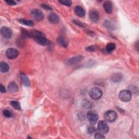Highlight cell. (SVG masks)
Returning <instances> with one entry per match:
<instances>
[{
	"label": "cell",
	"instance_id": "obj_1",
	"mask_svg": "<svg viewBox=\"0 0 139 139\" xmlns=\"http://www.w3.org/2000/svg\"><path fill=\"white\" fill-rule=\"evenodd\" d=\"M31 38L34 39L38 44L42 46H48L50 45L51 41L45 38L44 35L41 32L37 30H32L30 31Z\"/></svg>",
	"mask_w": 139,
	"mask_h": 139
},
{
	"label": "cell",
	"instance_id": "obj_2",
	"mask_svg": "<svg viewBox=\"0 0 139 139\" xmlns=\"http://www.w3.org/2000/svg\"><path fill=\"white\" fill-rule=\"evenodd\" d=\"M132 92L129 90H122L118 94V97L120 100L125 102L130 101L132 98Z\"/></svg>",
	"mask_w": 139,
	"mask_h": 139
},
{
	"label": "cell",
	"instance_id": "obj_3",
	"mask_svg": "<svg viewBox=\"0 0 139 139\" xmlns=\"http://www.w3.org/2000/svg\"><path fill=\"white\" fill-rule=\"evenodd\" d=\"M89 93L90 97L94 100H98L100 99L103 95L102 91L98 88H92L89 91Z\"/></svg>",
	"mask_w": 139,
	"mask_h": 139
},
{
	"label": "cell",
	"instance_id": "obj_4",
	"mask_svg": "<svg viewBox=\"0 0 139 139\" xmlns=\"http://www.w3.org/2000/svg\"><path fill=\"white\" fill-rule=\"evenodd\" d=\"M105 120L109 122H113L117 118V113L114 110H109L106 112L104 115Z\"/></svg>",
	"mask_w": 139,
	"mask_h": 139
},
{
	"label": "cell",
	"instance_id": "obj_5",
	"mask_svg": "<svg viewBox=\"0 0 139 139\" xmlns=\"http://www.w3.org/2000/svg\"><path fill=\"white\" fill-rule=\"evenodd\" d=\"M97 129L100 133L103 134H106L108 133L109 130V127L106 122L104 121H100L97 126Z\"/></svg>",
	"mask_w": 139,
	"mask_h": 139
},
{
	"label": "cell",
	"instance_id": "obj_6",
	"mask_svg": "<svg viewBox=\"0 0 139 139\" xmlns=\"http://www.w3.org/2000/svg\"><path fill=\"white\" fill-rule=\"evenodd\" d=\"M31 15L34 19L36 21H41L44 18V14L43 12L38 9H34L31 12Z\"/></svg>",
	"mask_w": 139,
	"mask_h": 139
},
{
	"label": "cell",
	"instance_id": "obj_7",
	"mask_svg": "<svg viewBox=\"0 0 139 139\" xmlns=\"http://www.w3.org/2000/svg\"><path fill=\"white\" fill-rule=\"evenodd\" d=\"M87 119L91 125H94L98 120V115L93 111H89L87 113Z\"/></svg>",
	"mask_w": 139,
	"mask_h": 139
},
{
	"label": "cell",
	"instance_id": "obj_8",
	"mask_svg": "<svg viewBox=\"0 0 139 139\" xmlns=\"http://www.w3.org/2000/svg\"><path fill=\"white\" fill-rule=\"evenodd\" d=\"M6 55L7 57L10 59H16L19 56V51L14 48H10L7 50Z\"/></svg>",
	"mask_w": 139,
	"mask_h": 139
},
{
	"label": "cell",
	"instance_id": "obj_9",
	"mask_svg": "<svg viewBox=\"0 0 139 139\" xmlns=\"http://www.w3.org/2000/svg\"><path fill=\"white\" fill-rule=\"evenodd\" d=\"M1 33L3 37L6 39H9L12 36V31L6 26H3L1 28Z\"/></svg>",
	"mask_w": 139,
	"mask_h": 139
},
{
	"label": "cell",
	"instance_id": "obj_10",
	"mask_svg": "<svg viewBox=\"0 0 139 139\" xmlns=\"http://www.w3.org/2000/svg\"><path fill=\"white\" fill-rule=\"evenodd\" d=\"M83 59V57L81 56H77L72 57L68 59L66 62V64L68 65H73L76 64L81 62V60Z\"/></svg>",
	"mask_w": 139,
	"mask_h": 139
},
{
	"label": "cell",
	"instance_id": "obj_11",
	"mask_svg": "<svg viewBox=\"0 0 139 139\" xmlns=\"http://www.w3.org/2000/svg\"><path fill=\"white\" fill-rule=\"evenodd\" d=\"M48 20L52 24H57L59 22V17L56 14L52 13H50L48 16Z\"/></svg>",
	"mask_w": 139,
	"mask_h": 139
},
{
	"label": "cell",
	"instance_id": "obj_12",
	"mask_svg": "<svg viewBox=\"0 0 139 139\" xmlns=\"http://www.w3.org/2000/svg\"><path fill=\"white\" fill-rule=\"evenodd\" d=\"M103 8L106 12L108 14H111L112 12V4L110 1H104L103 3Z\"/></svg>",
	"mask_w": 139,
	"mask_h": 139
},
{
	"label": "cell",
	"instance_id": "obj_13",
	"mask_svg": "<svg viewBox=\"0 0 139 139\" xmlns=\"http://www.w3.org/2000/svg\"><path fill=\"white\" fill-rule=\"evenodd\" d=\"M90 20L93 22H97L99 20V14L96 11H91L89 13Z\"/></svg>",
	"mask_w": 139,
	"mask_h": 139
},
{
	"label": "cell",
	"instance_id": "obj_14",
	"mask_svg": "<svg viewBox=\"0 0 139 139\" xmlns=\"http://www.w3.org/2000/svg\"><path fill=\"white\" fill-rule=\"evenodd\" d=\"M8 89L11 93H15L19 90V87L17 84L14 82H12L8 84Z\"/></svg>",
	"mask_w": 139,
	"mask_h": 139
},
{
	"label": "cell",
	"instance_id": "obj_15",
	"mask_svg": "<svg viewBox=\"0 0 139 139\" xmlns=\"http://www.w3.org/2000/svg\"><path fill=\"white\" fill-rule=\"evenodd\" d=\"M57 42L60 46L63 48H66L68 46V42L63 36H60L58 37L57 39Z\"/></svg>",
	"mask_w": 139,
	"mask_h": 139
},
{
	"label": "cell",
	"instance_id": "obj_16",
	"mask_svg": "<svg viewBox=\"0 0 139 139\" xmlns=\"http://www.w3.org/2000/svg\"><path fill=\"white\" fill-rule=\"evenodd\" d=\"M75 12L78 16L83 17L85 15V12L84 9L80 6H76L75 8Z\"/></svg>",
	"mask_w": 139,
	"mask_h": 139
},
{
	"label": "cell",
	"instance_id": "obj_17",
	"mask_svg": "<svg viewBox=\"0 0 139 139\" xmlns=\"http://www.w3.org/2000/svg\"><path fill=\"white\" fill-rule=\"evenodd\" d=\"M122 75H121V73H115L114 75H113L111 77V81L114 82V83H118L121 82L122 80Z\"/></svg>",
	"mask_w": 139,
	"mask_h": 139
},
{
	"label": "cell",
	"instance_id": "obj_18",
	"mask_svg": "<svg viewBox=\"0 0 139 139\" xmlns=\"http://www.w3.org/2000/svg\"><path fill=\"white\" fill-rule=\"evenodd\" d=\"M9 70V66L5 62H1L0 63V71L2 73L8 72Z\"/></svg>",
	"mask_w": 139,
	"mask_h": 139
},
{
	"label": "cell",
	"instance_id": "obj_19",
	"mask_svg": "<svg viewBox=\"0 0 139 139\" xmlns=\"http://www.w3.org/2000/svg\"><path fill=\"white\" fill-rule=\"evenodd\" d=\"M20 77H21V80L22 82V83L24 86H29L30 85V82L29 79L24 73H21Z\"/></svg>",
	"mask_w": 139,
	"mask_h": 139
},
{
	"label": "cell",
	"instance_id": "obj_20",
	"mask_svg": "<svg viewBox=\"0 0 139 139\" xmlns=\"http://www.w3.org/2000/svg\"><path fill=\"white\" fill-rule=\"evenodd\" d=\"M104 26L108 29H114L115 28V26L111 21L109 20H106L104 22Z\"/></svg>",
	"mask_w": 139,
	"mask_h": 139
},
{
	"label": "cell",
	"instance_id": "obj_21",
	"mask_svg": "<svg viewBox=\"0 0 139 139\" xmlns=\"http://www.w3.org/2000/svg\"><path fill=\"white\" fill-rule=\"evenodd\" d=\"M82 107L86 109H89L92 107V103L88 100H84L82 103Z\"/></svg>",
	"mask_w": 139,
	"mask_h": 139
},
{
	"label": "cell",
	"instance_id": "obj_22",
	"mask_svg": "<svg viewBox=\"0 0 139 139\" xmlns=\"http://www.w3.org/2000/svg\"><path fill=\"white\" fill-rule=\"evenodd\" d=\"M116 48V45L114 43L110 42L106 46V51L108 52H111L114 51Z\"/></svg>",
	"mask_w": 139,
	"mask_h": 139
},
{
	"label": "cell",
	"instance_id": "obj_23",
	"mask_svg": "<svg viewBox=\"0 0 139 139\" xmlns=\"http://www.w3.org/2000/svg\"><path fill=\"white\" fill-rule=\"evenodd\" d=\"M19 22L22 24L28 26H33L34 25V22L31 20H28L25 19H20L19 20Z\"/></svg>",
	"mask_w": 139,
	"mask_h": 139
},
{
	"label": "cell",
	"instance_id": "obj_24",
	"mask_svg": "<svg viewBox=\"0 0 139 139\" xmlns=\"http://www.w3.org/2000/svg\"><path fill=\"white\" fill-rule=\"evenodd\" d=\"M12 106L15 109V110H20L21 109V106L20 104L18 101H12L11 102Z\"/></svg>",
	"mask_w": 139,
	"mask_h": 139
},
{
	"label": "cell",
	"instance_id": "obj_25",
	"mask_svg": "<svg viewBox=\"0 0 139 139\" xmlns=\"http://www.w3.org/2000/svg\"><path fill=\"white\" fill-rule=\"evenodd\" d=\"M59 2L64 6H68V7L71 6L72 4V1H68V0H61V1H59Z\"/></svg>",
	"mask_w": 139,
	"mask_h": 139
},
{
	"label": "cell",
	"instance_id": "obj_26",
	"mask_svg": "<svg viewBox=\"0 0 139 139\" xmlns=\"http://www.w3.org/2000/svg\"><path fill=\"white\" fill-rule=\"evenodd\" d=\"M3 114L6 118H11L12 116V112L8 110H4L3 112Z\"/></svg>",
	"mask_w": 139,
	"mask_h": 139
},
{
	"label": "cell",
	"instance_id": "obj_27",
	"mask_svg": "<svg viewBox=\"0 0 139 139\" xmlns=\"http://www.w3.org/2000/svg\"><path fill=\"white\" fill-rule=\"evenodd\" d=\"M95 138H97V139H103L105 138V136H104V134L101 133H97L94 136Z\"/></svg>",
	"mask_w": 139,
	"mask_h": 139
},
{
	"label": "cell",
	"instance_id": "obj_28",
	"mask_svg": "<svg viewBox=\"0 0 139 139\" xmlns=\"http://www.w3.org/2000/svg\"><path fill=\"white\" fill-rule=\"evenodd\" d=\"M96 130V128L93 127V126H91V127H89L88 128V132L90 134H92L93 133H94Z\"/></svg>",
	"mask_w": 139,
	"mask_h": 139
},
{
	"label": "cell",
	"instance_id": "obj_29",
	"mask_svg": "<svg viewBox=\"0 0 139 139\" xmlns=\"http://www.w3.org/2000/svg\"><path fill=\"white\" fill-rule=\"evenodd\" d=\"M86 49L87 51H89V52H93L96 49V46H94V45H92V46H89L88 47H87Z\"/></svg>",
	"mask_w": 139,
	"mask_h": 139
},
{
	"label": "cell",
	"instance_id": "obj_30",
	"mask_svg": "<svg viewBox=\"0 0 139 139\" xmlns=\"http://www.w3.org/2000/svg\"><path fill=\"white\" fill-rule=\"evenodd\" d=\"M41 7L43 8V9H46V10L51 11V10L52 9V8L51 7H49V6H48V5H47L46 4H41Z\"/></svg>",
	"mask_w": 139,
	"mask_h": 139
},
{
	"label": "cell",
	"instance_id": "obj_31",
	"mask_svg": "<svg viewBox=\"0 0 139 139\" xmlns=\"http://www.w3.org/2000/svg\"><path fill=\"white\" fill-rule=\"evenodd\" d=\"M73 22L76 24L77 25H78V26H80V27H84V25L79 21H77V20H73Z\"/></svg>",
	"mask_w": 139,
	"mask_h": 139
},
{
	"label": "cell",
	"instance_id": "obj_32",
	"mask_svg": "<svg viewBox=\"0 0 139 139\" xmlns=\"http://www.w3.org/2000/svg\"><path fill=\"white\" fill-rule=\"evenodd\" d=\"M0 91L2 93H5L6 92V89L2 84L0 85Z\"/></svg>",
	"mask_w": 139,
	"mask_h": 139
},
{
	"label": "cell",
	"instance_id": "obj_33",
	"mask_svg": "<svg viewBox=\"0 0 139 139\" xmlns=\"http://www.w3.org/2000/svg\"><path fill=\"white\" fill-rule=\"evenodd\" d=\"M6 2L8 4L11 5V6H14V5L16 4V3L15 1H11V0H9V1H6Z\"/></svg>",
	"mask_w": 139,
	"mask_h": 139
}]
</instances>
